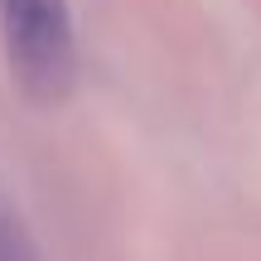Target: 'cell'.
<instances>
[{
	"instance_id": "7a4b0ae2",
	"label": "cell",
	"mask_w": 261,
	"mask_h": 261,
	"mask_svg": "<svg viewBox=\"0 0 261 261\" xmlns=\"http://www.w3.org/2000/svg\"><path fill=\"white\" fill-rule=\"evenodd\" d=\"M0 261H44L39 247L29 242L24 223H19L15 213H5V208H0Z\"/></svg>"
},
{
	"instance_id": "6da1fadb",
	"label": "cell",
	"mask_w": 261,
	"mask_h": 261,
	"mask_svg": "<svg viewBox=\"0 0 261 261\" xmlns=\"http://www.w3.org/2000/svg\"><path fill=\"white\" fill-rule=\"evenodd\" d=\"M0 44L15 87L39 107H58L77 87V34L68 0H0Z\"/></svg>"
}]
</instances>
